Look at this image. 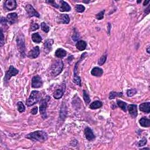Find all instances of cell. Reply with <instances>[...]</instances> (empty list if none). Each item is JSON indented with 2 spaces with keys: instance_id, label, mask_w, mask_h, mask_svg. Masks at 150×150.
Here are the masks:
<instances>
[{
  "instance_id": "cell-2",
  "label": "cell",
  "mask_w": 150,
  "mask_h": 150,
  "mask_svg": "<svg viewBox=\"0 0 150 150\" xmlns=\"http://www.w3.org/2000/svg\"><path fill=\"white\" fill-rule=\"evenodd\" d=\"M63 68V63L62 61L60 60H55L51 66L50 68L51 74L53 76H58L62 72Z\"/></svg>"
},
{
  "instance_id": "cell-5",
  "label": "cell",
  "mask_w": 150,
  "mask_h": 150,
  "mask_svg": "<svg viewBox=\"0 0 150 150\" xmlns=\"http://www.w3.org/2000/svg\"><path fill=\"white\" fill-rule=\"evenodd\" d=\"M16 43L18 46V50L20 52L21 56L23 57H25V39L23 35H19L16 38Z\"/></svg>"
},
{
  "instance_id": "cell-26",
  "label": "cell",
  "mask_w": 150,
  "mask_h": 150,
  "mask_svg": "<svg viewBox=\"0 0 150 150\" xmlns=\"http://www.w3.org/2000/svg\"><path fill=\"white\" fill-rule=\"evenodd\" d=\"M117 105H119V107H120L121 109L123 110L124 112H126L127 111V103H125V102H123L121 100H118L117 101Z\"/></svg>"
},
{
  "instance_id": "cell-8",
  "label": "cell",
  "mask_w": 150,
  "mask_h": 150,
  "mask_svg": "<svg viewBox=\"0 0 150 150\" xmlns=\"http://www.w3.org/2000/svg\"><path fill=\"white\" fill-rule=\"evenodd\" d=\"M42 80L40 76L38 75L34 76L32 79V87L39 88L42 86Z\"/></svg>"
},
{
  "instance_id": "cell-31",
  "label": "cell",
  "mask_w": 150,
  "mask_h": 150,
  "mask_svg": "<svg viewBox=\"0 0 150 150\" xmlns=\"http://www.w3.org/2000/svg\"><path fill=\"white\" fill-rule=\"evenodd\" d=\"M75 9L77 13H83L85 10V7L83 5L77 4L75 7Z\"/></svg>"
},
{
  "instance_id": "cell-3",
  "label": "cell",
  "mask_w": 150,
  "mask_h": 150,
  "mask_svg": "<svg viewBox=\"0 0 150 150\" xmlns=\"http://www.w3.org/2000/svg\"><path fill=\"white\" fill-rule=\"evenodd\" d=\"M41 97V95L39 94V92L38 91L36 90H34L31 92L30 96L28 98V99L26 100V104L27 106L30 107L33 105L34 104H35L36 103H37L39 99Z\"/></svg>"
},
{
  "instance_id": "cell-17",
  "label": "cell",
  "mask_w": 150,
  "mask_h": 150,
  "mask_svg": "<svg viewBox=\"0 0 150 150\" xmlns=\"http://www.w3.org/2000/svg\"><path fill=\"white\" fill-rule=\"evenodd\" d=\"M140 110L146 113H149L150 112V103L149 102L142 103L140 105Z\"/></svg>"
},
{
  "instance_id": "cell-12",
  "label": "cell",
  "mask_w": 150,
  "mask_h": 150,
  "mask_svg": "<svg viewBox=\"0 0 150 150\" xmlns=\"http://www.w3.org/2000/svg\"><path fill=\"white\" fill-rule=\"evenodd\" d=\"M80 62V60L78 61L77 63L76 64L75 67V70H74V76H73V82L76 83V85H77L78 86H81V80L80 77L77 75V65L79 62Z\"/></svg>"
},
{
  "instance_id": "cell-24",
  "label": "cell",
  "mask_w": 150,
  "mask_h": 150,
  "mask_svg": "<svg viewBox=\"0 0 150 150\" xmlns=\"http://www.w3.org/2000/svg\"><path fill=\"white\" fill-rule=\"evenodd\" d=\"M64 94V91L63 89L59 88L55 91L53 93V97L55 99H60L61 97L63 96Z\"/></svg>"
},
{
  "instance_id": "cell-46",
  "label": "cell",
  "mask_w": 150,
  "mask_h": 150,
  "mask_svg": "<svg viewBox=\"0 0 150 150\" xmlns=\"http://www.w3.org/2000/svg\"><path fill=\"white\" fill-rule=\"evenodd\" d=\"M141 2V1H138L137 2H138V3H140V2Z\"/></svg>"
},
{
  "instance_id": "cell-41",
  "label": "cell",
  "mask_w": 150,
  "mask_h": 150,
  "mask_svg": "<svg viewBox=\"0 0 150 150\" xmlns=\"http://www.w3.org/2000/svg\"><path fill=\"white\" fill-rule=\"evenodd\" d=\"M7 23V19H5L4 18V17H1V24L2 25H6Z\"/></svg>"
},
{
  "instance_id": "cell-35",
  "label": "cell",
  "mask_w": 150,
  "mask_h": 150,
  "mask_svg": "<svg viewBox=\"0 0 150 150\" xmlns=\"http://www.w3.org/2000/svg\"><path fill=\"white\" fill-rule=\"evenodd\" d=\"M147 139L146 138H143L141 140H140V141L138 142V144H137V146L138 147H142V146H145L147 144Z\"/></svg>"
},
{
  "instance_id": "cell-36",
  "label": "cell",
  "mask_w": 150,
  "mask_h": 150,
  "mask_svg": "<svg viewBox=\"0 0 150 150\" xmlns=\"http://www.w3.org/2000/svg\"><path fill=\"white\" fill-rule=\"evenodd\" d=\"M46 3H48L49 4H50L51 5L53 6L54 7H55L56 8H59V5H58L56 3V2L55 1H53V0H50V1H46Z\"/></svg>"
},
{
  "instance_id": "cell-25",
  "label": "cell",
  "mask_w": 150,
  "mask_h": 150,
  "mask_svg": "<svg viewBox=\"0 0 150 150\" xmlns=\"http://www.w3.org/2000/svg\"><path fill=\"white\" fill-rule=\"evenodd\" d=\"M32 40L35 43H41L42 39L38 33H34L32 35Z\"/></svg>"
},
{
  "instance_id": "cell-16",
  "label": "cell",
  "mask_w": 150,
  "mask_h": 150,
  "mask_svg": "<svg viewBox=\"0 0 150 150\" xmlns=\"http://www.w3.org/2000/svg\"><path fill=\"white\" fill-rule=\"evenodd\" d=\"M58 21L59 23L64 24H68L70 22L69 16L68 14H62L58 17Z\"/></svg>"
},
{
  "instance_id": "cell-9",
  "label": "cell",
  "mask_w": 150,
  "mask_h": 150,
  "mask_svg": "<svg viewBox=\"0 0 150 150\" xmlns=\"http://www.w3.org/2000/svg\"><path fill=\"white\" fill-rule=\"evenodd\" d=\"M40 54V49H39V47L38 46H35L33 49L29 52L28 53V57L31 59H35Z\"/></svg>"
},
{
  "instance_id": "cell-7",
  "label": "cell",
  "mask_w": 150,
  "mask_h": 150,
  "mask_svg": "<svg viewBox=\"0 0 150 150\" xmlns=\"http://www.w3.org/2000/svg\"><path fill=\"white\" fill-rule=\"evenodd\" d=\"M25 9L27 14H28V16L29 17H32V16H36L37 18H39L40 17V15L36 11L35 8L31 5L30 4L26 5L25 7Z\"/></svg>"
},
{
  "instance_id": "cell-18",
  "label": "cell",
  "mask_w": 150,
  "mask_h": 150,
  "mask_svg": "<svg viewBox=\"0 0 150 150\" xmlns=\"http://www.w3.org/2000/svg\"><path fill=\"white\" fill-rule=\"evenodd\" d=\"M60 3L61 5L59 9L61 12H69L71 10V7L67 2L63 1H61Z\"/></svg>"
},
{
  "instance_id": "cell-11",
  "label": "cell",
  "mask_w": 150,
  "mask_h": 150,
  "mask_svg": "<svg viewBox=\"0 0 150 150\" xmlns=\"http://www.w3.org/2000/svg\"><path fill=\"white\" fill-rule=\"evenodd\" d=\"M18 19V15L16 13H10L7 15V21L8 23L12 25L16 23Z\"/></svg>"
},
{
  "instance_id": "cell-10",
  "label": "cell",
  "mask_w": 150,
  "mask_h": 150,
  "mask_svg": "<svg viewBox=\"0 0 150 150\" xmlns=\"http://www.w3.org/2000/svg\"><path fill=\"white\" fill-rule=\"evenodd\" d=\"M4 7L9 11H12L16 8V2L15 0H7L4 3Z\"/></svg>"
},
{
  "instance_id": "cell-15",
  "label": "cell",
  "mask_w": 150,
  "mask_h": 150,
  "mask_svg": "<svg viewBox=\"0 0 150 150\" xmlns=\"http://www.w3.org/2000/svg\"><path fill=\"white\" fill-rule=\"evenodd\" d=\"M53 44V40L51 39H49L48 40L45 41L44 43V49H45V52L48 53L50 52V51L52 49V46Z\"/></svg>"
},
{
  "instance_id": "cell-30",
  "label": "cell",
  "mask_w": 150,
  "mask_h": 150,
  "mask_svg": "<svg viewBox=\"0 0 150 150\" xmlns=\"http://www.w3.org/2000/svg\"><path fill=\"white\" fill-rule=\"evenodd\" d=\"M107 53H105L104 55H103L102 57L100 58V59L99 60V62H98V64H99V65L102 66L105 62V61H106V59H107Z\"/></svg>"
},
{
  "instance_id": "cell-19",
  "label": "cell",
  "mask_w": 150,
  "mask_h": 150,
  "mask_svg": "<svg viewBox=\"0 0 150 150\" xmlns=\"http://www.w3.org/2000/svg\"><path fill=\"white\" fill-rule=\"evenodd\" d=\"M103 69L99 67H95L91 71V74L95 76H97V77H100L103 75Z\"/></svg>"
},
{
  "instance_id": "cell-34",
  "label": "cell",
  "mask_w": 150,
  "mask_h": 150,
  "mask_svg": "<svg viewBox=\"0 0 150 150\" xmlns=\"http://www.w3.org/2000/svg\"><path fill=\"white\" fill-rule=\"evenodd\" d=\"M39 28V26L38 25V24L36 23H32L30 26V30L31 31H36Z\"/></svg>"
},
{
  "instance_id": "cell-1",
  "label": "cell",
  "mask_w": 150,
  "mask_h": 150,
  "mask_svg": "<svg viewBox=\"0 0 150 150\" xmlns=\"http://www.w3.org/2000/svg\"><path fill=\"white\" fill-rule=\"evenodd\" d=\"M25 137L33 141L42 142L48 139V134L43 131H36L26 135Z\"/></svg>"
},
{
  "instance_id": "cell-23",
  "label": "cell",
  "mask_w": 150,
  "mask_h": 150,
  "mask_svg": "<svg viewBox=\"0 0 150 150\" xmlns=\"http://www.w3.org/2000/svg\"><path fill=\"white\" fill-rule=\"evenodd\" d=\"M140 124L143 127H149L150 126V120L146 117H142L140 120Z\"/></svg>"
},
{
  "instance_id": "cell-29",
  "label": "cell",
  "mask_w": 150,
  "mask_h": 150,
  "mask_svg": "<svg viewBox=\"0 0 150 150\" xmlns=\"http://www.w3.org/2000/svg\"><path fill=\"white\" fill-rule=\"evenodd\" d=\"M17 108H18V110L19 113H23L25 111V107L23 103L21 102H19L17 103Z\"/></svg>"
},
{
  "instance_id": "cell-13",
  "label": "cell",
  "mask_w": 150,
  "mask_h": 150,
  "mask_svg": "<svg viewBox=\"0 0 150 150\" xmlns=\"http://www.w3.org/2000/svg\"><path fill=\"white\" fill-rule=\"evenodd\" d=\"M128 110L130 113V114L131 115L132 118H136L137 116V105L135 104H130L128 106Z\"/></svg>"
},
{
  "instance_id": "cell-37",
  "label": "cell",
  "mask_w": 150,
  "mask_h": 150,
  "mask_svg": "<svg viewBox=\"0 0 150 150\" xmlns=\"http://www.w3.org/2000/svg\"><path fill=\"white\" fill-rule=\"evenodd\" d=\"M104 12L105 11H101L99 13H98L96 17V18L98 19V20H101V19H102L103 18V17H104Z\"/></svg>"
},
{
  "instance_id": "cell-39",
  "label": "cell",
  "mask_w": 150,
  "mask_h": 150,
  "mask_svg": "<svg viewBox=\"0 0 150 150\" xmlns=\"http://www.w3.org/2000/svg\"><path fill=\"white\" fill-rule=\"evenodd\" d=\"M5 43L4 41V36L3 34V31H2V29H1V46H2L4 45V44Z\"/></svg>"
},
{
  "instance_id": "cell-4",
  "label": "cell",
  "mask_w": 150,
  "mask_h": 150,
  "mask_svg": "<svg viewBox=\"0 0 150 150\" xmlns=\"http://www.w3.org/2000/svg\"><path fill=\"white\" fill-rule=\"evenodd\" d=\"M50 100V97L49 96H46L45 98L42 99L39 104V110H40V113L43 119H45L47 118V114H46V107H47V104L49 100Z\"/></svg>"
},
{
  "instance_id": "cell-27",
  "label": "cell",
  "mask_w": 150,
  "mask_h": 150,
  "mask_svg": "<svg viewBox=\"0 0 150 150\" xmlns=\"http://www.w3.org/2000/svg\"><path fill=\"white\" fill-rule=\"evenodd\" d=\"M123 96V93H117L115 92H112L110 93L109 99L110 100L114 99L116 97H122Z\"/></svg>"
},
{
  "instance_id": "cell-32",
  "label": "cell",
  "mask_w": 150,
  "mask_h": 150,
  "mask_svg": "<svg viewBox=\"0 0 150 150\" xmlns=\"http://www.w3.org/2000/svg\"><path fill=\"white\" fill-rule=\"evenodd\" d=\"M41 26L42 30L45 32L48 33V32L49 31V29H50L48 25H47V24H46L45 23H44V22L43 23H41Z\"/></svg>"
},
{
  "instance_id": "cell-14",
  "label": "cell",
  "mask_w": 150,
  "mask_h": 150,
  "mask_svg": "<svg viewBox=\"0 0 150 150\" xmlns=\"http://www.w3.org/2000/svg\"><path fill=\"white\" fill-rule=\"evenodd\" d=\"M85 134L86 139L88 141H92L95 138V136L93 134L92 130L90 128L86 127L85 130Z\"/></svg>"
},
{
  "instance_id": "cell-44",
  "label": "cell",
  "mask_w": 150,
  "mask_h": 150,
  "mask_svg": "<svg viewBox=\"0 0 150 150\" xmlns=\"http://www.w3.org/2000/svg\"><path fill=\"white\" fill-rule=\"evenodd\" d=\"M147 52H148V53H150V51H149V46H148V48H147Z\"/></svg>"
},
{
  "instance_id": "cell-40",
  "label": "cell",
  "mask_w": 150,
  "mask_h": 150,
  "mask_svg": "<svg viewBox=\"0 0 150 150\" xmlns=\"http://www.w3.org/2000/svg\"><path fill=\"white\" fill-rule=\"evenodd\" d=\"M37 113H38V107H35L34 108H33V109H32L31 111V114H34V115L37 114Z\"/></svg>"
},
{
  "instance_id": "cell-28",
  "label": "cell",
  "mask_w": 150,
  "mask_h": 150,
  "mask_svg": "<svg viewBox=\"0 0 150 150\" xmlns=\"http://www.w3.org/2000/svg\"><path fill=\"white\" fill-rule=\"evenodd\" d=\"M83 99H84L86 104H88L90 102V99L89 95H88L86 91H85V90H83Z\"/></svg>"
},
{
  "instance_id": "cell-43",
  "label": "cell",
  "mask_w": 150,
  "mask_h": 150,
  "mask_svg": "<svg viewBox=\"0 0 150 150\" xmlns=\"http://www.w3.org/2000/svg\"><path fill=\"white\" fill-rule=\"evenodd\" d=\"M149 2V1H144V4H143V5H144V6L147 5V4H148Z\"/></svg>"
},
{
  "instance_id": "cell-6",
  "label": "cell",
  "mask_w": 150,
  "mask_h": 150,
  "mask_svg": "<svg viewBox=\"0 0 150 150\" xmlns=\"http://www.w3.org/2000/svg\"><path fill=\"white\" fill-rule=\"evenodd\" d=\"M19 73V70L15 68L13 66H11L9 67L8 70L7 71L5 76L4 77V82H6L8 81L13 76H16Z\"/></svg>"
},
{
  "instance_id": "cell-45",
  "label": "cell",
  "mask_w": 150,
  "mask_h": 150,
  "mask_svg": "<svg viewBox=\"0 0 150 150\" xmlns=\"http://www.w3.org/2000/svg\"><path fill=\"white\" fill-rule=\"evenodd\" d=\"M90 1H83V2H84V3H88Z\"/></svg>"
},
{
  "instance_id": "cell-20",
  "label": "cell",
  "mask_w": 150,
  "mask_h": 150,
  "mask_svg": "<svg viewBox=\"0 0 150 150\" xmlns=\"http://www.w3.org/2000/svg\"><path fill=\"white\" fill-rule=\"evenodd\" d=\"M76 46L78 50L84 51L87 46V43L84 41H79L76 44Z\"/></svg>"
},
{
  "instance_id": "cell-33",
  "label": "cell",
  "mask_w": 150,
  "mask_h": 150,
  "mask_svg": "<svg viewBox=\"0 0 150 150\" xmlns=\"http://www.w3.org/2000/svg\"><path fill=\"white\" fill-rule=\"evenodd\" d=\"M137 90L136 89H129L127 91V95L129 97H132L136 94Z\"/></svg>"
},
{
  "instance_id": "cell-22",
  "label": "cell",
  "mask_w": 150,
  "mask_h": 150,
  "mask_svg": "<svg viewBox=\"0 0 150 150\" xmlns=\"http://www.w3.org/2000/svg\"><path fill=\"white\" fill-rule=\"evenodd\" d=\"M102 105H103L102 102H100V101L97 100V101H95V102H93L92 103H91L89 107L91 109L95 110V109H99V108L100 107H102Z\"/></svg>"
},
{
  "instance_id": "cell-38",
  "label": "cell",
  "mask_w": 150,
  "mask_h": 150,
  "mask_svg": "<svg viewBox=\"0 0 150 150\" xmlns=\"http://www.w3.org/2000/svg\"><path fill=\"white\" fill-rule=\"evenodd\" d=\"M79 38H80V35L78 32H75L73 34V35L72 36V39L73 41L76 42L79 39Z\"/></svg>"
},
{
  "instance_id": "cell-42",
  "label": "cell",
  "mask_w": 150,
  "mask_h": 150,
  "mask_svg": "<svg viewBox=\"0 0 150 150\" xmlns=\"http://www.w3.org/2000/svg\"><path fill=\"white\" fill-rule=\"evenodd\" d=\"M145 13H146V14H149V6H148V8L146 9V10L145 11Z\"/></svg>"
},
{
  "instance_id": "cell-21",
  "label": "cell",
  "mask_w": 150,
  "mask_h": 150,
  "mask_svg": "<svg viewBox=\"0 0 150 150\" xmlns=\"http://www.w3.org/2000/svg\"><path fill=\"white\" fill-rule=\"evenodd\" d=\"M55 55L57 58L62 59V58H63L64 57H65L66 56V51L65 50H64L63 49L59 48L56 51Z\"/></svg>"
}]
</instances>
